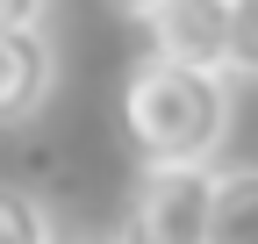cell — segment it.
<instances>
[{"instance_id":"8","label":"cell","mask_w":258,"mask_h":244,"mask_svg":"<svg viewBox=\"0 0 258 244\" xmlns=\"http://www.w3.org/2000/svg\"><path fill=\"white\" fill-rule=\"evenodd\" d=\"M43 8H50V0H0V22H22V29H36V22H43Z\"/></svg>"},{"instance_id":"3","label":"cell","mask_w":258,"mask_h":244,"mask_svg":"<svg viewBox=\"0 0 258 244\" xmlns=\"http://www.w3.org/2000/svg\"><path fill=\"white\" fill-rule=\"evenodd\" d=\"M151 57L194 72H230V0H165L144 15Z\"/></svg>"},{"instance_id":"9","label":"cell","mask_w":258,"mask_h":244,"mask_svg":"<svg viewBox=\"0 0 258 244\" xmlns=\"http://www.w3.org/2000/svg\"><path fill=\"white\" fill-rule=\"evenodd\" d=\"M122 8H129V15H151V8H165V0H122Z\"/></svg>"},{"instance_id":"5","label":"cell","mask_w":258,"mask_h":244,"mask_svg":"<svg viewBox=\"0 0 258 244\" xmlns=\"http://www.w3.org/2000/svg\"><path fill=\"white\" fill-rule=\"evenodd\" d=\"M208 244H258V165H230V172H215Z\"/></svg>"},{"instance_id":"7","label":"cell","mask_w":258,"mask_h":244,"mask_svg":"<svg viewBox=\"0 0 258 244\" xmlns=\"http://www.w3.org/2000/svg\"><path fill=\"white\" fill-rule=\"evenodd\" d=\"M230 79H258V0H230Z\"/></svg>"},{"instance_id":"10","label":"cell","mask_w":258,"mask_h":244,"mask_svg":"<svg viewBox=\"0 0 258 244\" xmlns=\"http://www.w3.org/2000/svg\"><path fill=\"white\" fill-rule=\"evenodd\" d=\"M72 244H108V237H72Z\"/></svg>"},{"instance_id":"2","label":"cell","mask_w":258,"mask_h":244,"mask_svg":"<svg viewBox=\"0 0 258 244\" xmlns=\"http://www.w3.org/2000/svg\"><path fill=\"white\" fill-rule=\"evenodd\" d=\"M215 165H144L129 187L122 244H208Z\"/></svg>"},{"instance_id":"4","label":"cell","mask_w":258,"mask_h":244,"mask_svg":"<svg viewBox=\"0 0 258 244\" xmlns=\"http://www.w3.org/2000/svg\"><path fill=\"white\" fill-rule=\"evenodd\" d=\"M50 79H57L50 36L22 29V22H0V122H29L50 101Z\"/></svg>"},{"instance_id":"1","label":"cell","mask_w":258,"mask_h":244,"mask_svg":"<svg viewBox=\"0 0 258 244\" xmlns=\"http://www.w3.org/2000/svg\"><path fill=\"white\" fill-rule=\"evenodd\" d=\"M122 122H129V144L144 151V165H208L230 137V72L144 57L129 72Z\"/></svg>"},{"instance_id":"6","label":"cell","mask_w":258,"mask_h":244,"mask_svg":"<svg viewBox=\"0 0 258 244\" xmlns=\"http://www.w3.org/2000/svg\"><path fill=\"white\" fill-rule=\"evenodd\" d=\"M0 244H57V230H50V216H43L36 194L0 187Z\"/></svg>"}]
</instances>
